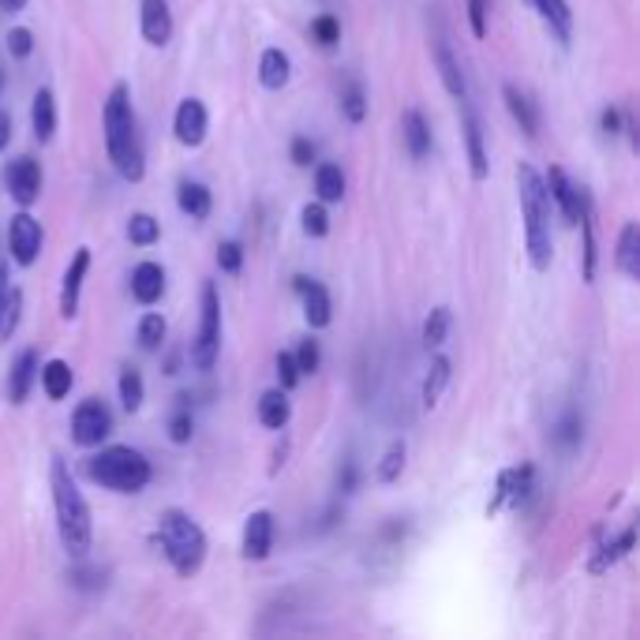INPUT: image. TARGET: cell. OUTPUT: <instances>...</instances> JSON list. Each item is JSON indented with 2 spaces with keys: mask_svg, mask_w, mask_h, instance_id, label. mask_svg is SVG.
<instances>
[{
  "mask_svg": "<svg viewBox=\"0 0 640 640\" xmlns=\"http://www.w3.org/2000/svg\"><path fill=\"white\" fill-rule=\"evenodd\" d=\"M292 360H297V367H300V375H315L318 364H323V352H318V341H300V349L292 352Z\"/></svg>",
  "mask_w": 640,
  "mask_h": 640,
  "instance_id": "cell-43",
  "label": "cell"
},
{
  "mask_svg": "<svg viewBox=\"0 0 640 640\" xmlns=\"http://www.w3.org/2000/svg\"><path fill=\"white\" fill-rule=\"evenodd\" d=\"M87 476L116 494H139L150 484V461L131 446H109L87 461Z\"/></svg>",
  "mask_w": 640,
  "mask_h": 640,
  "instance_id": "cell-5",
  "label": "cell"
},
{
  "mask_svg": "<svg viewBox=\"0 0 640 640\" xmlns=\"http://www.w3.org/2000/svg\"><path fill=\"white\" fill-rule=\"evenodd\" d=\"M23 8H27V0H0V12H8V15L23 12Z\"/></svg>",
  "mask_w": 640,
  "mask_h": 640,
  "instance_id": "cell-52",
  "label": "cell"
},
{
  "mask_svg": "<svg viewBox=\"0 0 640 640\" xmlns=\"http://www.w3.org/2000/svg\"><path fill=\"white\" fill-rule=\"evenodd\" d=\"M90 269V248H79L72 255V263L64 269V285H61V318H75L79 315V292L83 281H87Z\"/></svg>",
  "mask_w": 640,
  "mask_h": 640,
  "instance_id": "cell-14",
  "label": "cell"
},
{
  "mask_svg": "<svg viewBox=\"0 0 640 640\" xmlns=\"http://www.w3.org/2000/svg\"><path fill=\"white\" fill-rule=\"evenodd\" d=\"M450 375H453L450 356H435L431 371H427V378H424V409H435L438 398L446 393V386H450Z\"/></svg>",
  "mask_w": 640,
  "mask_h": 640,
  "instance_id": "cell-32",
  "label": "cell"
},
{
  "mask_svg": "<svg viewBox=\"0 0 640 640\" xmlns=\"http://www.w3.org/2000/svg\"><path fill=\"white\" fill-rule=\"evenodd\" d=\"M300 367L297 360H292V352H277V382H281V390H297L300 386Z\"/></svg>",
  "mask_w": 640,
  "mask_h": 640,
  "instance_id": "cell-44",
  "label": "cell"
},
{
  "mask_svg": "<svg viewBox=\"0 0 640 640\" xmlns=\"http://www.w3.org/2000/svg\"><path fill=\"white\" fill-rule=\"evenodd\" d=\"M618 269L629 277V281H637L640 277V229H637V222H629L626 229H622L618 236Z\"/></svg>",
  "mask_w": 640,
  "mask_h": 640,
  "instance_id": "cell-30",
  "label": "cell"
},
{
  "mask_svg": "<svg viewBox=\"0 0 640 640\" xmlns=\"http://www.w3.org/2000/svg\"><path fill=\"white\" fill-rule=\"evenodd\" d=\"M38 378H41V390H46L49 401H64L67 393H72L75 371L67 360H49V364L38 367Z\"/></svg>",
  "mask_w": 640,
  "mask_h": 640,
  "instance_id": "cell-25",
  "label": "cell"
},
{
  "mask_svg": "<svg viewBox=\"0 0 640 640\" xmlns=\"http://www.w3.org/2000/svg\"><path fill=\"white\" fill-rule=\"evenodd\" d=\"M401 135H404V147H409V154L416 158V162L431 154V124L424 121V113H419V109H404Z\"/></svg>",
  "mask_w": 640,
  "mask_h": 640,
  "instance_id": "cell-23",
  "label": "cell"
},
{
  "mask_svg": "<svg viewBox=\"0 0 640 640\" xmlns=\"http://www.w3.org/2000/svg\"><path fill=\"white\" fill-rule=\"evenodd\" d=\"M292 79V61L285 49H266L263 61H259V83H263L266 90H281L289 87Z\"/></svg>",
  "mask_w": 640,
  "mask_h": 640,
  "instance_id": "cell-28",
  "label": "cell"
},
{
  "mask_svg": "<svg viewBox=\"0 0 640 640\" xmlns=\"http://www.w3.org/2000/svg\"><path fill=\"white\" fill-rule=\"evenodd\" d=\"M468 27L476 38H487V0H468Z\"/></svg>",
  "mask_w": 640,
  "mask_h": 640,
  "instance_id": "cell-47",
  "label": "cell"
},
{
  "mask_svg": "<svg viewBox=\"0 0 640 640\" xmlns=\"http://www.w3.org/2000/svg\"><path fill=\"white\" fill-rule=\"evenodd\" d=\"M142 398H147V386H142V375L135 367H124L121 371V404L128 412H139L142 409Z\"/></svg>",
  "mask_w": 640,
  "mask_h": 640,
  "instance_id": "cell-39",
  "label": "cell"
},
{
  "mask_svg": "<svg viewBox=\"0 0 640 640\" xmlns=\"http://www.w3.org/2000/svg\"><path fill=\"white\" fill-rule=\"evenodd\" d=\"M30 124H34V139L38 142H49L57 135V98H53V90L41 87L38 95H34Z\"/></svg>",
  "mask_w": 640,
  "mask_h": 640,
  "instance_id": "cell-29",
  "label": "cell"
},
{
  "mask_svg": "<svg viewBox=\"0 0 640 640\" xmlns=\"http://www.w3.org/2000/svg\"><path fill=\"white\" fill-rule=\"evenodd\" d=\"M603 131L606 135H618L622 131V109H606V113H603Z\"/></svg>",
  "mask_w": 640,
  "mask_h": 640,
  "instance_id": "cell-49",
  "label": "cell"
},
{
  "mask_svg": "<svg viewBox=\"0 0 640 640\" xmlns=\"http://www.w3.org/2000/svg\"><path fill=\"white\" fill-rule=\"evenodd\" d=\"M633 543H637V528L629 525L626 532H618L614 539H606V543L595 547L592 559H588V573H595V577H600V573H606L611 566H618V562L626 559L629 551H633Z\"/></svg>",
  "mask_w": 640,
  "mask_h": 640,
  "instance_id": "cell-20",
  "label": "cell"
},
{
  "mask_svg": "<svg viewBox=\"0 0 640 640\" xmlns=\"http://www.w3.org/2000/svg\"><path fill=\"white\" fill-rule=\"evenodd\" d=\"M297 292L303 297V318H308L311 330H323V326H330V318H334L330 292H326L318 281H311V277H297Z\"/></svg>",
  "mask_w": 640,
  "mask_h": 640,
  "instance_id": "cell-16",
  "label": "cell"
},
{
  "mask_svg": "<svg viewBox=\"0 0 640 640\" xmlns=\"http://www.w3.org/2000/svg\"><path fill=\"white\" fill-rule=\"evenodd\" d=\"M292 162L308 168L311 162H315V142L303 139V135H300V139H292Z\"/></svg>",
  "mask_w": 640,
  "mask_h": 640,
  "instance_id": "cell-48",
  "label": "cell"
},
{
  "mask_svg": "<svg viewBox=\"0 0 640 640\" xmlns=\"http://www.w3.org/2000/svg\"><path fill=\"white\" fill-rule=\"evenodd\" d=\"M528 4L539 12V20L547 23V30L554 34V38L562 41V46H569L573 38V12L566 0H528Z\"/></svg>",
  "mask_w": 640,
  "mask_h": 640,
  "instance_id": "cell-24",
  "label": "cell"
},
{
  "mask_svg": "<svg viewBox=\"0 0 640 640\" xmlns=\"http://www.w3.org/2000/svg\"><path fill=\"white\" fill-rule=\"evenodd\" d=\"M191 435H196V419H191V412H188V404H176V412L168 416V438H173L176 446H184V442H191Z\"/></svg>",
  "mask_w": 640,
  "mask_h": 640,
  "instance_id": "cell-41",
  "label": "cell"
},
{
  "mask_svg": "<svg viewBox=\"0 0 640 640\" xmlns=\"http://www.w3.org/2000/svg\"><path fill=\"white\" fill-rule=\"evenodd\" d=\"M292 416V404H289V390H266L263 398H259V424L269 427V431H285V424H289Z\"/></svg>",
  "mask_w": 640,
  "mask_h": 640,
  "instance_id": "cell-26",
  "label": "cell"
},
{
  "mask_svg": "<svg viewBox=\"0 0 640 640\" xmlns=\"http://www.w3.org/2000/svg\"><path fill=\"white\" fill-rule=\"evenodd\" d=\"M0 87H4V67H0Z\"/></svg>",
  "mask_w": 640,
  "mask_h": 640,
  "instance_id": "cell-53",
  "label": "cell"
},
{
  "mask_svg": "<svg viewBox=\"0 0 640 640\" xmlns=\"http://www.w3.org/2000/svg\"><path fill=\"white\" fill-rule=\"evenodd\" d=\"M105 150L109 162L128 184H139L147 176V158H142V139H139V116L131 109V90L116 83L105 98Z\"/></svg>",
  "mask_w": 640,
  "mask_h": 640,
  "instance_id": "cell-1",
  "label": "cell"
},
{
  "mask_svg": "<svg viewBox=\"0 0 640 640\" xmlns=\"http://www.w3.org/2000/svg\"><path fill=\"white\" fill-rule=\"evenodd\" d=\"M217 352H222V297H217L214 281H206L199 297V334L191 341V367L214 371Z\"/></svg>",
  "mask_w": 640,
  "mask_h": 640,
  "instance_id": "cell-6",
  "label": "cell"
},
{
  "mask_svg": "<svg viewBox=\"0 0 640 640\" xmlns=\"http://www.w3.org/2000/svg\"><path fill=\"white\" fill-rule=\"evenodd\" d=\"M502 98H505V109H510V116L520 124V131H525L528 139H539V109H536V101L528 98L525 90L513 87V83H505Z\"/></svg>",
  "mask_w": 640,
  "mask_h": 640,
  "instance_id": "cell-22",
  "label": "cell"
},
{
  "mask_svg": "<svg viewBox=\"0 0 640 640\" xmlns=\"http://www.w3.org/2000/svg\"><path fill=\"white\" fill-rule=\"evenodd\" d=\"M158 236H162V225H158L154 214H131L128 240L135 243V248H150V243H158Z\"/></svg>",
  "mask_w": 640,
  "mask_h": 640,
  "instance_id": "cell-36",
  "label": "cell"
},
{
  "mask_svg": "<svg viewBox=\"0 0 640 640\" xmlns=\"http://www.w3.org/2000/svg\"><path fill=\"white\" fill-rule=\"evenodd\" d=\"M404 457H409V446H404V438H393V442L386 446L382 461H378V484H393V479H401Z\"/></svg>",
  "mask_w": 640,
  "mask_h": 640,
  "instance_id": "cell-34",
  "label": "cell"
},
{
  "mask_svg": "<svg viewBox=\"0 0 640 640\" xmlns=\"http://www.w3.org/2000/svg\"><path fill=\"white\" fill-rule=\"evenodd\" d=\"M269 547H274V513L255 510L243 520V559L263 562L269 559Z\"/></svg>",
  "mask_w": 640,
  "mask_h": 640,
  "instance_id": "cell-13",
  "label": "cell"
},
{
  "mask_svg": "<svg viewBox=\"0 0 640 640\" xmlns=\"http://www.w3.org/2000/svg\"><path fill=\"white\" fill-rule=\"evenodd\" d=\"M217 266L225 269V274H240V266H243V248L236 240H225V243H217Z\"/></svg>",
  "mask_w": 640,
  "mask_h": 640,
  "instance_id": "cell-46",
  "label": "cell"
},
{
  "mask_svg": "<svg viewBox=\"0 0 640 640\" xmlns=\"http://www.w3.org/2000/svg\"><path fill=\"white\" fill-rule=\"evenodd\" d=\"M4 188H8V196H12L20 206H34L41 196V168L34 158H15V162H8L4 168Z\"/></svg>",
  "mask_w": 640,
  "mask_h": 640,
  "instance_id": "cell-9",
  "label": "cell"
},
{
  "mask_svg": "<svg viewBox=\"0 0 640 640\" xmlns=\"http://www.w3.org/2000/svg\"><path fill=\"white\" fill-rule=\"evenodd\" d=\"M113 431V412L105 409V401L87 398L79 401V409L72 412V442L90 450V446H101Z\"/></svg>",
  "mask_w": 640,
  "mask_h": 640,
  "instance_id": "cell-7",
  "label": "cell"
},
{
  "mask_svg": "<svg viewBox=\"0 0 640 640\" xmlns=\"http://www.w3.org/2000/svg\"><path fill=\"white\" fill-rule=\"evenodd\" d=\"M341 113L349 124H364L367 116V95H364V83L360 79H344L341 83Z\"/></svg>",
  "mask_w": 640,
  "mask_h": 640,
  "instance_id": "cell-33",
  "label": "cell"
},
{
  "mask_svg": "<svg viewBox=\"0 0 640 640\" xmlns=\"http://www.w3.org/2000/svg\"><path fill=\"white\" fill-rule=\"evenodd\" d=\"M158 543H162L165 559L173 562V569L180 577H196L202 562H206V532L184 510H165L158 517Z\"/></svg>",
  "mask_w": 640,
  "mask_h": 640,
  "instance_id": "cell-4",
  "label": "cell"
},
{
  "mask_svg": "<svg viewBox=\"0 0 640 640\" xmlns=\"http://www.w3.org/2000/svg\"><path fill=\"white\" fill-rule=\"evenodd\" d=\"M38 367H41V360H38V352H34V349H23L20 356H15L12 375H8V401H12V404L27 401L30 386L38 382Z\"/></svg>",
  "mask_w": 640,
  "mask_h": 640,
  "instance_id": "cell-19",
  "label": "cell"
},
{
  "mask_svg": "<svg viewBox=\"0 0 640 640\" xmlns=\"http://www.w3.org/2000/svg\"><path fill=\"white\" fill-rule=\"evenodd\" d=\"M300 222H303V233L315 236V240L330 233V214H326L323 202H308V206H303V214H300Z\"/></svg>",
  "mask_w": 640,
  "mask_h": 640,
  "instance_id": "cell-42",
  "label": "cell"
},
{
  "mask_svg": "<svg viewBox=\"0 0 640 640\" xmlns=\"http://www.w3.org/2000/svg\"><path fill=\"white\" fill-rule=\"evenodd\" d=\"M532 476H536L532 465L502 468V472H499V487H494L491 502H487V517H499L505 505H520V499H525V494L532 491Z\"/></svg>",
  "mask_w": 640,
  "mask_h": 640,
  "instance_id": "cell-8",
  "label": "cell"
},
{
  "mask_svg": "<svg viewBox=\"0 0 640 640\" xmlns=\"http://www.w3.org/2000/svg\"><path fill=\"white\" fill-rule=\"evenodd\" d=\"M8 292H12V281H8V263H0V303H4Z\"/></svg>",
  "mask_w": 640,
  "mask_h": 640,
  "instance_id": "cell-51",
  "label": "cell"
},
{
  "mask_svg": "<svg viewBox=\"0 0 640 640\" xmlns=\"http://www.w3.org/2000/svg\"><path fill=\"white\" fill-rule=\"evenodd\" d=\"M450 323H453L450 308H435L431 315H427V323H424V344L427 349H442L446 337H450Z\"/></svg>",
  "mask_w": 640,
  "mask_h": 640,
  "instance_id": "cell-37",
  "label": "cell"
},
{
  "mask_svg": "<svg viewBox=\"0 0 640 640\" xmlns=\"http://www.w3.org/2000/svg\"><path fill=\"white\" fill-rule=\"evenodd\" d=\"M20 315H23V292L12 285V292L0 303V341H12V334L20 330Z\"/></svg>",
  "mask_w": 640,
  "mask_h": 640,
  "instance_id": "cell-35",
  "label": "cell"
},
{
  "mask_svg": "<svg viewBox=\"0 0 640 640\" xmlns=\"http://www.w3.org/2000/svg\"><path fill=\"white\" fill-rule=\"evenodd\" d=\"M49 487H53V505H57V532L72 559H87L90 543H95V520H90V505L83 491L75 487L72 472L61 457H53L49 468Z\"/></svg>",
  "mask_w": 640,
  "mask_h": 640,
  "instance_id": "cell-2",
  "label": "cell"
},
{
  "mask_svg": "<svg viewBox=\"0 0 640 640\" xmlns=\"http://www.w3.org/2000/svg\"><path fill=\"white\" fill-rule=\"evenodd\" d=\"M311 38H315V46L318 49H337V41H341V23L334 20V15H315L311 20Z\"/></svg>",
  "mask_w": 640,
  "mask_h": 640,
  "instance_id": "cell-40",
  "label": "cell"
},
{
  "mask_svg": "<svg viewBox=\"0 0 640 640\" xmlns=\"http://www.w3.org/2000/svg\"><path fill=\"white\" fill-rule=\"evenodd\" d=\"M8 142H12V116L0 109V150H4Z\"/></svg>",
  "mask_w": 640,
  "mask_h": 640,
  "instance_id": "cell-50",
  "label": "cell"
},
{
  "mask_svg": "<svg viewBox=\"0 0 640 640\" xmlns=\"http://www.w3.org/2000/svg\"><path fill=\"white\" fill-rule=\"evenodd\" d=\"M315 191H318V202H341L344 199V173H341V165H334V162L315 165Z\"/></svg>",
  "mask_w": 640,
  "mask_h": 640,
  "instance_id": "cell-31",
  "label": "cell"
},
{
  "mask_svg": "<svg viewBox=\"0 0 640 640\" xmlns=\"http://www.w3.org/2000/svg\"><path fill=\"white\" fill-rule=\"evenodd\" d=\"M461 109H465V116H461V128H465V147H468V168H472V180H487V173H491V165H487V147H484V128H479V116L472 113L468 98L461 101Z\"/></svg>",
  "mask_w": 640,
  "mask_h": 640,
  "instance_id": "cell-15",
  "label": "cell"
},
{
  "mask_svg": "<svg viewBox=\"0 0 640 640\" xmlns=\"http://www.w3.org/2000/svg\"><path fill=\"white\" fill-rule=\"evenodd\" d=\"M8 53L15 57V61H27L34 53V34L27 27H12L8 30Z\"/></svg>",
  "mask_w": 640,
  "mask_h": 640,
  "instance_id": "cell-45",
  "label": "cell"
},
{
  "mask_svg": "<svg viewBox=\"0 0 640 640\" xmlns=\"http://www.w3.org/2000/svg\"><path fill=\"white\" fill-rule=\"evenodd\" d=\"M8 251H12V259L20 266H34V259H38L41 251V225L34 222V214H15L12 222H8Z\"/></svg>",
  "mask_w": 640,
  "mask_h": 640,
  "instance_id": "cell-10",
  "label": "cell"
},
{
  "mask_svg": "<svg viewBox=\"0 0 640 640\" xmlns=\"http://www.w3.org/2000/svg\"><path fill=\"white\" fill-rule=\"evenodd\" d=\"M165 344V318L158 311L139 318V349L142 352H158Z\"/></svg>",
  "mask_w": 640,
  "mask_h": 640,
  "instance_id": "cell-38",
  "label": "cell"
},
{
  "mask_svg": "<svg viewBox=\"0 0 640 640\" xmlns=\"http://www.w3.org/2000/svg\"><path fill=\"white\" fill-rule=\"evenodd\" d=\"M165 292V269L158 263H139L131 269V297L142 303V308H150V303H158Z\"/></svg>",
  "mask_w": 640,
  "mask_h": 640,
  "instance_id": "cell-21",
  "label": "cell"
},
{
  "mask_svg": "<svg viewBox=\"0 0 640 640\" xmlns=\"http://www.w3.org/2000/svg\"><path fill=\"white\" fill-rule=\"evenodd\" d=\"M431 53H435V67H438V75H442V87L450 90L457 101H465L468 98V79H465V72H461V61L453 57V49H450V41L446 38H438L435 46H431Z\"/></svg>",
  "mask_w": 640,
  "mask_h": 640,
  "instance_id": "cell-18",
  "label": "cell"
},
{
  "mask_svg": "<svg viewBox=\"0 0 640 640\" xmlns=\"http://www.w3.org/2000/svg\"><path fill=\"white\" fill-rule=\"evenodd\" d=\"M547 184V196H551V206L559 210L562 217H566V225H577L580 217V188L566 176V168L562 165H551L543 176Z\"/></svg>",
  "mask_w": 640,
  "mask_h": 640,
  "instance_id": "cell-12",
  "label": "cell"
},
{
  "mask_svg": "<svg viewBox=\"0 0 640 640\" xmlns=\"http://www.w3.org/2000/svg\"><path fill=\"white\" fill-rule=\"evenodd\" d=\"M206 128H210L206 105H202L199 98H184L180 105H176V116H173L176 142H180V147H202V139H206Z\"/></svg>",
  "mask_w": 640,
  "mask_h": 640,
  "instance_id": "cell-11",
  "label": "cell"
},
{
  "mask_svg": "<svg viewBox=\"0 0 640 640\" xmlns=\"http://www.w3.org/2000/svg\"><path fill=\"white\" fill-rule=\"evenodd\" d=\"M142 38L147 46L162 49L173 38V12H168V0H142Z\"/></svg>",
  "mask_w": 640,
  "mask_h": 640,
  "instance_id": "cell-17",
  "label": "cell"
},
{
  "mask_svg": "<svg viewBox=\"0 0 640 640\" xmlns=\"http://www.w3.org/2000/svg\"><path fill=\"white\" fill-rule=\"evenodd\" d=\"M517 191H520V217H525V243L532 269H547L554 259V236H551V196H547L543 176L532 165L517 168Z\"/></svg>",
  "mask_w": 640,
  "mask_h": 640,
  "instance_id": "cell-3",
  "label": "cell"
},
{
  "mask_svg": "<svg viewBox=\"0 0 640 640\" xmlns=\"http://www.w3.org/2000/svg\"><path fill=\"white\" fill-rule=\"evenodd\" d=\"M176 202H180V210L191 222H206L210 210H214V196H210V188L199 180H184L180 188H176Z\"/></svg>",
  "mask_w": 640,
  "mask_h": 640,
  "instance_id": "cell-27",
  "label": "cell"
}]
</instances>
